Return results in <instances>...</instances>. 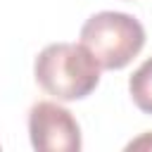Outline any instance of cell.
<instances>
[{"label":"cell","instance_id":"6da1fadb","mask_svg":"<svg viewBox=\"0 0 152 152\" xmlns=\"http://www.w3.org/2000/svg\"><path fill=\"white\" fill-rule=\"evenodd\" d=\"M100 64L81 43H50L36 62V83L57 102H74L88 97L100 83Z\"/></svg>","mask_w":152,"mask_h":152},{"label":"cell","instance_id":"7a4b0ae2","mask_svg":"<svg viewBox=\"0 0 152 152\" xmlns=\"http://www.w3.org/2000/svg\"><path fill=\"white\" fill-rule=\"evenodd\" d=\"M81 45L95 57L100 69H124L145 45L142 24L126 12H97L81 26Z\"/></svg>","mask_w":152,"mask_h":152},{"label":"cell","instance_id":"3957f363","mask_svg":"<svg viewBox=\"0 0 152 152\" xmlns=\"http://www.w3.org/2000/svg\"><path fill=\"white\" fill-rule=\"evenodd\" d=\"M28 135L38 152H78L81 126L74 114L57 102H36L28 109Z\"/></svg>","mask_w":152,"mask_h":152},{"label":"cell","instance_id":"277c9868","mask_svg":"<svg viewBox=\"0 0 152 152\" xmlns=\"http://www.w3.org/2000/svg\"><path fill=\"white\" fill-rule=\"evenodd\" d=\"M128 93L140 112L152 114V57L133 71V76L128 78Z\"/></svg>","mask_w":152,"mask_h":152},{"label":"cell","instance_id":"5b68a950","mask_svg":"<svg viewBox=\"0 0 152 152\" xmlns=\"http://www.w3.org/2000/svg\"><path fill=\"white\" fill-rule=\"evenodd\" d=\"M150 147H152V133H145L142 138L128 142V150H150Z\"/></svg>","mask_w":152,"mask_h":152}]
</instances>
